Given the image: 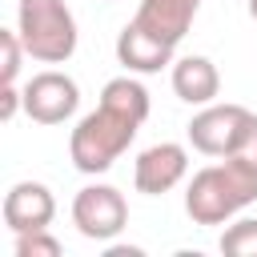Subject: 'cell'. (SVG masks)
I'll list each match as a JSON object with an SVG mask.
<instances>
[{
    "mask_svg": "<svg viewBox=\"0 0 257 257\" xmlns=\"http://www.w3.org/2000/svg\"><path fill=\"white\" fill-rule=\"evenodd\" d=\"M16 32L40 64H64L76 52V16L64 0H20Z\"/></svg>",
    "mask_w": 257,
    "mask_h": 257,
    "instance_id": "3957f363",
    "label": "cell"
},
{
    "mask_svg": "<svg viewBox=\"0 0 257 257\" xmlns=\"http://www.w3.org/2000/svg\"><path fill=\"white\" fill-rule=\"evenodd\" d=\"M257 201V165L245 153L217 157V165H205L185 185V213L193 225H225L245 205Z\"/></svg>",
    "mask_w": 257,
    "mask_h": 257,
    "instance_id": "7a4b0ae2",
    "label": "cell"
},
{
    "mask_svg": "<svg viewBox=\"0 0 257 257\" xmlns=\"http://www.w3.org/2000/svg\"><path fill=\"white\" fill-rule=\"evenodd\" d=\"M116 60L128 68V72H161L165 64H173V44H165V40H157L153 32H145V28H137L133 20L120 28V36H116Z\"/></svg>",
    "mask_w": 257,
    "mask_h": 257,
    "instance_id": "30bf717a",
    "label": "cell"
},
{
    "mask_svg": "<svg viewBox=\"0 0 257 257\" xmlns=\"http://www.w3.org/2000/svg\"><path fill=\"white\" fill-rule=\"evenodd\" d=\"M56 217V197L40 181H16L4 193V225L12 233H36L48 229Z\"/></svg>",
    "mask_w": 257,
    "mask_h": 257,
    "instance_id": "ba28073f",
    "label": "cell"
},
{
    "mask_svg": "<svg viewBox=\"0 0 257 257\" xmlns=\"http://www.w3.org/2000/svg\"><path fill=\"white\" fill-rule=\"evenodd\" d=\"M16 257H60V241L48 229L16 233Z\"/></svg>",
    "mask_w": 257,
    "mask_h": 257,
    "instance_id": "5bb4252c",
    "label": "cell"
},
{
    "mask_svg": "<svg viewBox=\"0 0 257 257\" xmlns=\"http://www.w3.org/2000/svg\"><path fill=\"white\" fill-rule=\"evenodd\" d=\"M189 173V149L177 145V141H161V145H149L137 165H133V185L137 193L145 197H161L169 189H177Z\"/></svg>",
    "mask_w": 257,
    "mask_h": 257,
    "instance_id": "52a82bcc",
    "label": "cell"
},
{
    "mask_svg": "<svg viewBox=\"0 0 257 257\" xmlns=\"http://www.w3.org/2000/svg\"><path fill=\"white\" fill-rule=\"evenodd\" d=\"M173 92L185 100V104H213L217 92H221V72L209 56H181L173 60Z\"/></svg>",
    "mask_w": 257,
    "mask_h": 257,
    "instance_id": "8fae6325",
    "label": "cell"
},
{
    "mask_svg": "<svg viewBox=\"0 0 257 257\" xmlns=\"http://www.w3.org/2000/svg\"><path fill=\"white\" fill-rule=\"evenodd\" d=\"M72 225L88 241H112L128 225V201L112 185H84L72 197Z\"/></svg>",
    "mask_w": 257,
    "mask_h": 257,
    "instance_id": "5b68a950",
    "label": "cell"
},
{
    "mask_svg": "<svg viewBox=\"0 0 257 257\" xmlns=\"http://www.w3.org/2000/svg\"><path fill=\"white\" fill-rule=\"evenodd\" d=\"M249 124H253V112L245 104H217L213 100L189 120V145L205 157H233V153H241Z\"/></svg>",
    "mask_w": 257,
    "mask_h": 257,
    "instance_id": "277c9868",
    "label": "cell"
},
{
    "mask_svg": "<svg viewBox=\"0 0 257 257\" xmlns=\"http://www.w3.org/2000/svg\"><path fill=\"white\" fill-rule=\"evenodd\" d=\"M24 56H28V48H24L20 32L16 28H0V84H16Z\"/></svg>",
    "mask_w": 257,
    "mask_h": 257,
    "instance_id": "4fadbf2b",
    "label": "cell"
},
{
    "mask_svg": "<svg viewBox=\"0 0 257 257\" xmlns=\"http://www.w3.org/2000/svg\"><path fill=\"white\" fill-rule=\"evenodd\" d=\"M149 120V92L133 76H116L100 88V104L80 116V124L68 137V157L80 173L96 177L108 173L120 153L137 141L141 124Z\"/></svg>",
    "mask_w": 257,
    "mask_h": 257,
    "instance_id": "6da1fadb",
    "label": "cell"
},
{
    "mask_svg": "<svg viewBox=\"0 0 257 257\" xmlns=\"http://www.w3.org/2000/svg\"><path fill=\"white\" fill-rule=\"evenodd\" d=\"M221 253L229 257H257V217H241L221 233Z\"/></svg>",
    "mask_w": 257,
    "mask_h": 257,
    "instance_id": "7c38bea8",
    "label": "cell"
},
{
    "mask_svg": "<svg viewBox=\"0 0 257 257\" xmlns=\"http://www.w3.org/2000/svg\"><path fill=\"white\" fill-rule=\"evenodd\" d=\"M197 8H201V0H141V8H137V16H133V24L137 28H145V32H153L157 40H165V44H181L185 40V32L193 28V20H197Z\"/></svg>",
    "mask_w": 257,
    "mask_h": 257,
    "instance_id": "9c48e42d",
    "label": "cell"
},
{
    "mask_svg": "<svg viewBox=\"0 0 257 257\" xmlns=\"http://www.w3.org/2000/svg\"><path fill=\"white\" fill-rule=\"evenodd\" d=\"M80 108V88L68 72L44 68L24 84V112L36 124H64Z\"/></svg>",
    "mask_w": 257,
    "mask_h": 257,
    "instance_id": "8992f818",
    "label": "cell"
},
{
    "mask_svg": "<svg viewBox=\"0 0 257 257\" xmlns=\"http://www.w3.org/2000/svg\"><path fill=\"white\" fill-rule=\"evenodd\" d=\"M249 16H253V20H257V0H249Z\"/></svg>",
    "mask_w": 257,
    "mask_h": 257,
    "instance_id": "e0dca14e",
    "label": "cell"
},
{
    "mask_svg": "<svg viewBox=\"0 0 257 257\" xmlns=\"http://www.w3.org/2000/svg\"><path fill=\"white\" fill-rule=\"evenodd\" d=\"M241 153L257 165V112H253V124H249V137H245V145H241Z\"/></svg>",
    "mask_w": 257,
    "mask_h": 257,
    "instance_id": "2e32d148",
    "label": "cell"
},
{
    "mask_svg": "<svg viewBox=\"0 0 257 257\" xmlns=\"http://www.w3.org/2000/svg\"><path fill=\"white\" fill-rule=\"evenodd\" d=\"M20 108H24V88H16V84H0V120L8 124Z\"/></svg>",
    "mask_w": 257,
    "mask_h": 257,
    "instance_id": "9a60e30c",
    "label": "cell"
}]
</instances>
